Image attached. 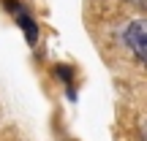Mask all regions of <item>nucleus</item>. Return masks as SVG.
I'll use <instances>...</instances> for the list:
<instances>
[{"instance_id":"f257e3e1","label":"nucleus","mask_w":147,"mask_h":141,"mask_svg":"<svg viewBox=\"0 0 147 141\" xmlns=\"http://www.w3.org/2000/svg\"><path fill=\"white\" fill-rule=\"evenodd\" d=\"M125 43H128V49L134 52V57H136L139 63H144V57H147V22L144 19H136V22L128 25Z\"/></svg>"},{"instance_id":"f03ea898","label":"nucleus","mask_w":147,"mask_h":141,"mask_svg":"<svg viewBox=\"0 0 147 141\" xmlns=\"http://www.w3.org/2000/svg\"><path fill=\"white\" fill-rule=\"evenodd\" d=\"M8 5H11V3H8ZM11 8H14V19L19 22V27L25 30V35H27V43L33 46V43H36V38H38V25L30 19V14H27V11L22 8L19 3H16V5H11Z\"/></svg>"},{"instance_id":"7ed1b4c3","label":"nucleus","mask_w":147,"mask_h":141,"mask_svg":"<svg viewBox=\"0 0 147 141\" xmlns=\"http://www.w3.org/2000/svg\"><path fill=\"white\" fill-rule=\"evenodd\" d=\"M128 3H131V5H136V8H144V3H147V0H128Z\"/></svg>"}]
</instances>
